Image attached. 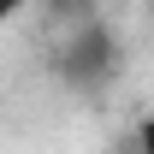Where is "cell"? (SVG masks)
<instances>
[{
    "label": "cell",
    "mask_w": 154,
    "mask_h": 154,
    "mask_svg": "<svg viewBox=\"0 0 154 154\" xmlns=\"http://www.w3.org/2000/svg\"><path fill=\"white\" fill-rule=\"evenodd\" d=\"M136 142H142V154H154V113L142 119V125H136Z\"/></svg>",
    "instance_id": "2"
},
{
    "label": "cell",
    "mask_w": 154,
    "mask_h": 154,
    "mask_svg": "<svg viewBox=\"0 0 154 154\" xmlns=\"http://www.w3.org/2000/svg\"><path fill=\"white\" fill-rule=\"evenodd\" d=\"M113 59H119V42L107 24H77L71 42H65V59H59V71L83 83V89H101L107 77H113Z\"/></svg>",
    "instance_id": "1"
},
{
    "label": "cell",
    "mask_w": 154,
    "mask_h": 154,
    "mask_svg": "<svg viewBox=\"0 0 154 154\" xmlns=\"http://www.w3.org/2000/svg\"><path fill=\"white\" fill-rule=\"evenodd\" d=\"M48 6H59V12H71V6H77V0H48Z\"/></svg>",
    "instance_id": "4"
},
{
    "label": "cell",
    "mask_w": 154,
    "mask_h": 154,
    "mask_svg": "<svg viewBox=\"0 0 154 154\" xmlns=\"http://www.w3.org/2000/svg\"><path fill=\"white\" fill-rule=\"evenodd\" d=\"M18 6H24V0H0V24L12 18V12H18Z\"/></svg>",
    "instance_id": "3"
}]
</instances>
